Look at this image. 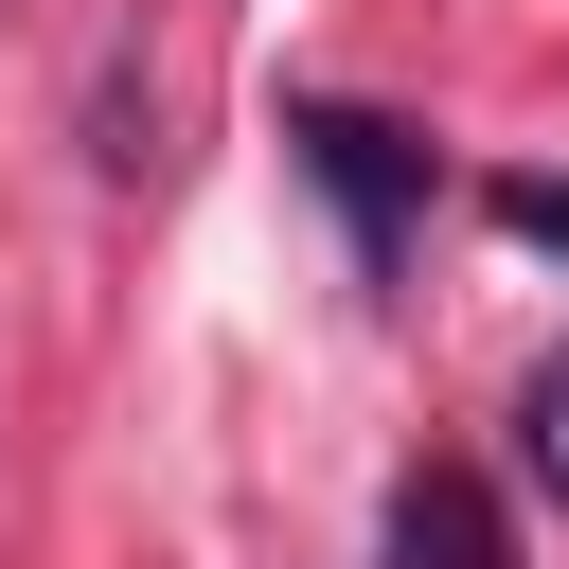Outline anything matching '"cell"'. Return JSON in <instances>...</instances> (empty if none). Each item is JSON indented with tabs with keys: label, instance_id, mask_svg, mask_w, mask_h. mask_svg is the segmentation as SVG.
Here are the masks:
<instances>
[{
	"label": "cell",
	"instance_id": "obj_1",
	"mask_svg": "<svg viewBox=\"0 0 569 569\" xmlns=\"http://www.w3.org/2000/svg\"><path fill=\"white\" fill-rule=\"evenodd\" d=\"M284 160L338 196L356 267L391 284V267H409V231H427V124H391V107H284Z\"/></svg>",
	"mask_w": 569,
	"mask_h": 569
},
{
	"label": "cell",
	"instance_id": "obj_2",
	"mask_svg": "<svg viewBox=\"0 0 569 569\" xmlns=\"http://www.w3.org/2000/svg\"><path fill=\"white\" fill-rule=\"evenodd\" d=\"M373 569H516V516L480 462H409L391 516H373Z\"/></svg>",
	"mask_w": 569,
	"mask_h": 569
},
{
	"label": "cell",
	"instance_id": "obj_3",
	"mask_svg": "<svg viewBox=\"0 0 569 569\" xmlns=\"http://www.w3.org/2000/svg\"><path fill=\"white\" fill-rule=\"evenodd\" d=\"M498 231H533V249H569V196H551V178H498Z\"/></svg>",
	"mask_w": 569,
	"mask_h": 569
},
{
	"label": "cell",
	"instance_id": "obj_4",
	"mask_svg": "<svg viewBox=\"0 0 569 569\" xmlns=\"http://www.w3.org/2000/svg\"><path fill=\"white\" fill-rule=\"evenodd\" d=\"M533 462H551V480H569V356H551V373H533Z\"/></svg>",
	"mask_w": 569,
	"mask_h": 569
}]
</instances>
